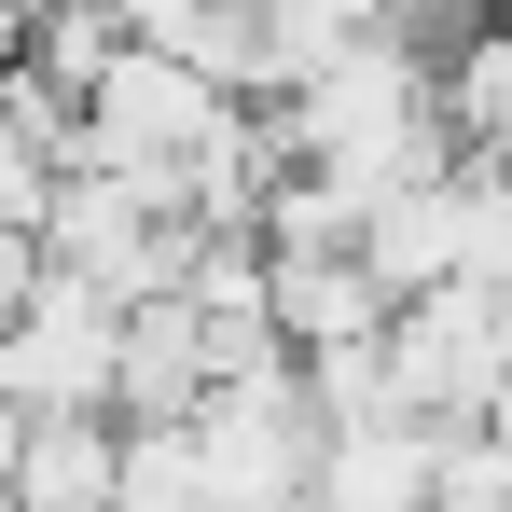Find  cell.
I'll return each mask as SVG.
<instances>
[{"label":"cell","mask_w":512,"mask_h":512,"mask_svg":"<svg viewBox=\"0 0 512 512\" xmlns=\"http://www.w3.org/2000/svg\"><path fill=\"white\" fill-rule=\"evenodd\" d=\"M111 471H125V429L111 416H28L0 512H111Z\"/></svg>","instance_id":"7a4b0ae2"},{"label":"cell","mask_w":512,"mask_h":512,"mask_svg":"<svg viewBox=\"0 0 512 512\" xmlns=\"http://www.w3.org/2000/svg\"><path fill=\"white\" fill-rule=\"evenodd\" d=\"M374 374H388V402H402L416 429H485V402L512 388V291L457 277V291L402 305L388 346H374Z\"/></svg>","instance_id":"6da1fadb"},{"label":"cell","mask_w":512,"mask_h":512,"mask_svg":"<svg viewBox=\"0 0 512 512\" xmlns=\"http://www.w3.org/2000/svg\"><path fill=\"white\" fill-rule=\"evenodd\" d=\"M429 512H512V457L485 429H443L429 443Z\"/></svg>","instance_id":"5b68a950"},{"label":"cell","mask_w":512,"mask_h":512,"mask_svg":"<svg viewBox=\"0 0 512 512\" xmlns=\"http://www.w3.org/2000/svg\"><path fill=\"white\" fill-rule=\"evenodd\" d=\"M443 125H457L471 167L512 180V28H471V42L443 56Z\"/></svg>","instance_id":"3957f363"},{"label":"cell","mask_w":512,"mask_h":512,"mask_svg":"<svg viewBox=\"0 0 512 512\" xmlns=\"http://www.w3.org/2000/svg\"><path fill=\"white\" fill-rule=\"evenodd\" d=\"M111 512H208V457H194V429H125Z\"/></svg>","instance_id":"277c9868"}]
</instances>
